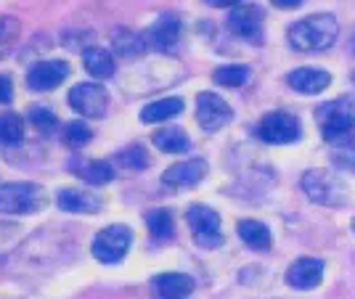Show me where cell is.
Wrapping results in <instances>:
<instances>
[{"label": "cell", "mask_w": 355, "mask_h": 299, "mask_svg": "<svg viewBox=\"0 0 355 299\" xmlns=\"http://www.w3.org/2000/svg\"><path fill=\"white\" fill-rule=\"evenodd\" d=\"M19 35H21V24L14 16H3L0 19V59H6L19 43Z\"/></svg>", "instance_id": "cell-27"}, {"label": "cell", "mask_w": 355, "mask_h": 299, "mask_svg": "<svg viewBox=\"0 0 355 299\" xmlns=\"http://www.w3.org/2000/svg\"><path fill=\"white\" fill-rule=\"evenodd\" d=\"M146 225L151 230L154 239H170L173 236V228H175V220H173V212L170 210H151L146 215Z\"/></svg>", "instance_id": "cell-26"}, {"label": "cell", "mask_w": 355, "mask_h": 299, "mask_svg": "<svg viewBox=\"0 0 355 299\" xmlns=\"http://www.w3.org/2000/svg\"><path fill=\"white\" fill-rule=\"evenodd\" d=\"M263 19H266V14H263L260 6L241 3L228 16V30L234 32L236 37H241V40H247V43L260 45L263 43Z\"/></svg>", "instance_id": "cell-9"}, {"label": "cell", "mask_w": 355, "mask_h": 299, "mask_svg": "<svg viewBox=\"0 0 355 299\" xmlns=\"http://www.w3.org/2000/svg\"><path fill=\"white\" fill-rule=\"evenodd\" d=\"M340 37V24L331 14H311L286 30V40L297 53L329 51Z\"/></svg>", "instance_id": "cell-2"}, {"label": "cell", "mask_w": 355, "mask_h": 299, "mask_svg": "<svg viewBox=\"0 0 355 299\" xmlns=\"http://www.w3.org/2000/svg\"><path fill=\"white\" fill-rule=\"evenodd\" d=\"M353 82H355V72H353Z\"/></svg>", "instance_id": "cell-35"}, {"label": "cell", "mask_w": 355, "mask_h": 299, "mask_svg": "<svg viewBox=\"0 0 355 299\" xmlns=\"http://www.w3.org/2000/svg\"><path fill=\"white\" fill-rule=\"evenodd\" d=\"M59 207L64 212H98L104 204L96 194H85V191H74V188H64L59 194Z\"/></svg>", "instance_id": "cell-20"}, {"label": "cell", "mask_w": 355, "mask_h": 299, "mask_svg": "<svg viewBox=\"0 0 355 299\" xmlns=\"http://www.w3.org/2000/svg\"><path fill=\"white\" fill-rule=\"evenodd\" d=\"M24 141V122L16 111L0 114V143L3 146H19Z\"/></svg>", "instance_id": "cell-24"}, {"label": "cell", "mask_w": 355, "mask_h": 299, "mask_svg": "<svg viewBox=\"0 0 355 299\" xmlns=\"http://www.w3.org/2000/svg\"><path fill=\"white\" fill-rule=\"evenodd\" d=\"M276 8H282V11H292V8H300L302 6V0H270Z\"/></svg>", "instance_id": "cell-32"}, {"label": "cell", "mask_w": 355, "mask_h": 299, "mask_svg": "<svg viewBox=\"0 0 355 299\" xmlns=\"http://www.w3.org/2000/svg\"><path fill=\"white\" fill-rule=\"evenodd\" d=\"M183 111V98H178V96H170V98H159V101H154V104L144 106V111H141V122H146V125H157V122H164V120H173Z\"/></svg>", "instance_id": "cell-18"}, {"label": "cell", "mask_w": 355, "mask_h": 299, "mask_svg": "<svg viewBox=\"0 0 355 299\" xmlns=\"http://www.w3.org/2000/svg\"><path fill=\"white\" fill-rule=\"evenodd\" d=\"M112 45H114V51H117L119 56H141L144 51H146V37L144 35H135L130 30H119L112 35Z\"/></svg>", "instance_id": "cell-23"}, {"label": "cell", "mask_w": 355, "mask_h": 299, "mask_svg": "<svg viewBox=\"0 0 355 299\" xmlns=\"http://www.w3.org/2000/svg\"><path fill=\"white\" fill-rule=\"evenodd\" d=\"M69 106L83 117H104L109 106V93L104 85L96 82H80L69 90Z\"/></svg>", "instance_id": "cell-10"}, {"label": "cell", "mask_w": 355, "mask_h": 299, "mask_svg": "<svg viewBox=\"0 0 355 299\" xmlns=\"http://www.w3.org/2000/svg\"><path fill=\"white\" fill-rule=\"evenodd\" d=\"M207 178V162L205 159H186L167 167L162 172V185L167 188H193Z\"/></svg>", "instance_id": "cell-13"}, {"label": "cell", "mask_w": 355, "mask_h": 299, "mask_svg": "<svg viewBox=\"0 0 355 299\" xmlns=\"http://www.w3.org/2000/svg\"><path fill=\"white\" fill-rule=\"evenodd\" d=\"M212 80L215 85L220 88H241L247 80H250V66L244 64H228V66H220L212 72Z\"/></svg>", "instance_id": "cell-25"}, {"label": "cell", "mask_w": 355, "mask_h": 299, "mask_svg": "<svg viewBox=\"0 0 355 299\" xmlns=\"http://www.w3.org/2000/svg\"><path fill=\"white\" fill-rule=\"evenodd\" d=\"M117 162L125 170H146L148 167V154L144 146H130V149H125V151H119L117 154Z\"/></svg>", "instance_id": "cell-28"}, {"label": "cell", "mask_w": 355, "mask_h": 299, "mask_svg": "<svg viewBox=\"0 0 355 299\" xmlns=\"http://www.w3.org/2000/svg\"><path fill=\"white\" fill-rule=\"evenodd\" d=\"M11 98H14V85H11L8 77L0 75V104H8Z\"/></svg>", "instance_id": "cell-31"}, {"label": "cell", "mask_w": 355, "mask_h": 299, "mask_svg": "<svg viewBox=\"0 0 355 299\" xmlns=\"http://www.w3.org/2000/svg\"><path fill=\"white\" fill-rule=\"evenodd\" d=\"M300 188H302V194L308 196L311 201L321 204V207H331V210L345 207V204L350 201V191H347L345 180H342L337 172L321 170V167L308 170V172L300 178Z\"/></svg>", "instance_id": "cell-3"}, {"label": "cell", "mask_w": 355, "mask_h": 299, "mask_svg": "<svg viewBox=\"0 0 355 299\" xmlns=\"http://www.w3.org/2000/svg\"><path fill=\"white\" fill-rule=\"evenodd\" d=\"M180 30H183V27H180V19L173 14H164L148 27V32L144 37H146V45L167 53V51H173L178 45V40H180Z\"/></svg>", "instance_id": "cell-15"}, {"label": "cell", "mask_w": 355, "mask_h": 299, "mask_svg": "<svg viewBox=\"0 0 355 299\" xmlns=\"http://www.w3.org/2000/svg\"><path fill=\"white\" fill-rule=\"evenodd\" d=\"M193 278L186 273H159L151 281V291L157 299H186L193 291Z\"/></svg>", "instance_id": "cell-16"}, {"label": "cell", "mask_w": 355, "mask_h": 299, "mask_svg": "<svg viewBox=\"0 0 355 299\" xmlns=\"http://www.w3.org/2000/svg\"><path fill=\"white\" fill-rule=\"evenodd\" d=\"M350 230H353V233H355V217H353V220H350Z\"/></svg>", "instance_id": "cell-34"}, {"label": "cell", "mask_w": 355, "mask_h": 299, "mask_svg": "<svg viewBox=\"0 0 355 299\" xmlns=\"http://www.w3.org/2000/svg\"><path fill=\"white\" fill-rule=\"evenodd\" d=\"M231 120H234V109L218 93L205 90L196 96V122L205 133H218Z\"/></svg>", "instance_id": "cell-8"}, {"label": "cell", "mask_w": 355, "mask_h": 299, "mask_svg": "<svg viewBox=\"0 0 355 299\" xmlns=\"http://www.w3.org/2000/svg\"><path fill=\"white\" fill-rule=\"evenodd\" d=\"M74 175L90 185H104V183L114 180V167L109 162H101V159H96V162L85 159V162H74Z\"/></svg>", "instance_id": "cell-21"}, {"label": "cell", "mask_w": 355, "mask_h": 299, "mask_svg": "<svg viewBox=\"0 0 355 299\" xmlns=\"http://www.w3.org/2000/svg\"><path fill=\"white\" fill-rule=\"evenodd\" d=\"M186 223L191 228L193 241L205 249H218L223 244L220 215L207 204H191L186 212Z\"/></svg>", "instance_id": "cell-7"}, {"label": "cell", "mask_w": 355, "mask_h": 299, "mask_svg": "<svg viewBox=\"0 0 355 299\" xmlns=\"http://www.w3.org/2000/svg\"><path fill=\"white\" fill-rule=\"evenodd\" d=\"M315 122L326 143L350 149L355 141V96H342L315 109Z\"/></svg>", "instance_id": "cell-1"}, {"label": "cell", "mask_w": 355, "mask_h": 299, "mask_svg": "<svg viewBox=\"0 0 355 299\" xmlns=\"http://www.w3.org/2000/svg\"><path fill=\"white\" fill-rule=\"evenodd\" d=\"M205 3H207V6H212V8H231V6L236 8V6H241L244 0H205Z\"/></svg>", "instance_id": "cell-33"}, {"label": "cell", "mask_w": 355, "mask_h": 299, "mask_svg": "<svg viewBox=\"0 0 355 299\" xmlns=\"http://www.w3.org/2000/svg\"><path fill=\"white\" fill-rule=\"evenodd\" d=\"M239 239L244 241L250 249L254 252H268L273 246V236H270V228L260 220H239L236 223Z\"/></svg>", "instance_id": "cell-17"}, {"label": "cell", "mask_w": 355, "mask_h": 299, "mask_svg": "<svg viewBox=\"0 0 355 299\" xmlns=\"http://www.w3.org/2000/svg\"><path fill=\"white\" fill-rule=\"evenodd\" d=\"M90 138H93V130H90L85 122H69L67 130H64V141L69 146H85Z\"/></svg>", "instance_id": "cell-30"}, {"label": "cell", "mask_w": 355, "mask_h": 299, "mask_svg": "<svg viewBox=\"0 0 355 299\" xmlns=\"http://www.w3.org/2000/svg\"><path fill=\"white\" fill-rule=\"evenodd\" d=\"M45 191L37 183H6L0 188V212L3 215H30L43 210Z\"/></svg>", "instance_id": "cell-5"}, {"label": "cell", "mask_w": 355, "mask_h": 299, "mask_svg": "<svg viewBox=\"0 0 355 299\" xmlns=\"http://www.w3.org/2000/svg\"><path fill=\"white\" fill-rule=\"evenodd\" d=\"M130 241H133V233L128 225H109L104 230H98V236L90 244V255L96 257L98 262L104 265H114L122 257L128 255L130 249Z\"/></svg>", "instance_id": "cell-6"}, {"label": "cell", "mask_w": 355, "mask_h": 299, "mask_svg": "<svg viewBox=\"0 0 355 299\" xmlns=\"http://www.w3.org/2000/svg\"><path fill=\"white\" fill-rule=\"evenodd\" d=\"M69 72L72 69H69L67 61H37L27 72V85H30V90L45 93V90L59 88L61 82L69 77Z\"/></svg>", "instance_id": "cell-12"}, {"label": "cell", "mask_w": 355, "mask_h": 299, "mask_svg": "<svg viewBox=\"0 0 355 299\" xmlns=\"http://www.w3.org/2000/svg\"><path fill=\"white\" fill-rule=\"evenodd\" d=\"M83 64H85V69H88L90 77L106 80V77L114 75V59H112V53H109V51H104V48L90 45L88 51L83 53Z\"/></svg>", "instance_id": "cell-22"}, {"label": "cell", "mask_w": 355, "mask_h": 299, "mask_svg": "<svg viewBox=\"0 0 355 299\" xmlns=\"http://www.w3.org/2000/svg\"><path fill=\"white\" fill-rule=\"evenodd\" d=\"M324 260H318V257H297L286 268V284L297 291H313L324 281Z\"/></svg>", "instance_id": "cell-11"}, {"label": "cell", "mask_w": 355, "mask_h": 299, "mask_svg": "<svg viewBox=\"0 0 355 299\" xmlns=\"http://www.w3.org/2000/svg\"><path fill=\"white\" fill-rule=\"evenodd\" d=\"M151 141L164 154H183L191 146V138H189V133L183 127H162V130H157V133L151 135Z\"/></svg>", "instance_id": "cell-19"}, {"label": "cell", "mask_w": 355, "mask_h": 299, "mask_svg": "<svg viewBox=\"0 0 355 299\" xmlns=\"http://www.w3.org/2000/svg\"><path fill=\"white\" fill-rule=\"evenodd\" d=\"M30 125H35L40 133H53L56 130V125H59V120H56V114L48 109V106H32L30 109Z\"/></svg>", "instance_id": "cell-29"}, {"label": "cell", "mask_w": 355, "mask_h": 299, "mask_svg": "<svg viewBox=\"0 0 355 299\" xmlns=\"http://www.w3.org/2000/svg\"><path fill=\"white\" fill-rule=\"evenodd\" d=\"M254 135L268 146H289L302 138V122L292 111H268L263 120L254 125Z\"/></svg>", "instance_id": "cell-4"}, {"label": "cell", "mask_w": 355, "mask_h": 299, "mask_svg": "<svg viewBox=\"0 0 355 299\" xmlns=\"http://www.w3.org/2000/svg\"><path fill=\"white\" fill-rule=\"evenodd\" d=\"M286 85L300 96H318L326 88H331V75L318 66H300L286 75Z\"/></svg>", "instance_id": "cell-14"}]
</instances>
